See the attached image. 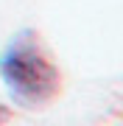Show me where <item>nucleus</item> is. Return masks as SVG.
<instances>
[{
	"label": "nucleus",
	"instance_id": "1",
	"mask_svg": "<svg viewBox=\"0 0 123 126\" xmlns=\"http://www.w3.org/2000/svg\"><path fill=\"white\" fill-rule=\"evenodd\" d=\"M0 81L14 104L42 109L59 95L62 73L31 31H20L0 50Z\"/></svg>",
	"mask_w": 123,
	"mask_h": 126
},
{
	"label": "nucleus",
	"instance_id": "2",
	"mask_svg": "<svg viewBox=\"0 0 123 126\" xmlns=\"http://www.w3.org/2000/svg\"><path fill=\"white\" fill-rule=\"evenodd\" d=\"M11 121V109L9 107H3V104H0V126H6V123H9Z\"/></svg>",
	"mask_w": 123,
	"mask_h": 126
}]
</instances>
